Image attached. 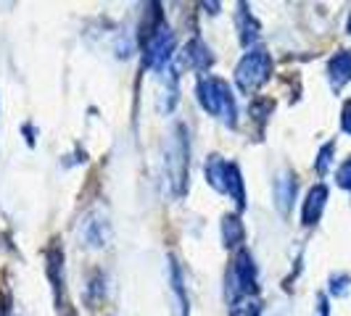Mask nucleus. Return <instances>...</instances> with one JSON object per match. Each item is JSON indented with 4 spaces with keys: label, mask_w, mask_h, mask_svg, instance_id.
<instances>
[{
    "label": "nucleus",
    "mask_w": 351,
    "mask_h": 316,
    "mask_svg": "<svg viewBox=\"0 0 351 316\" xmlns=\"http://www.w3.org/2000/svg\"><path fill=\"white\" fill-rule=\"evenodd\" d=\"M328 77H330V85H333L335 92L349 82L351 79V51L335 53L333 61H330V66H328Z\"/></svg>",
    "instance_id": "6"
},
{
    "label": "nucleus",
    "mask_w": 351,
    "mask_h": 316,
    "mask_svg": "<svg viewBox=\"0 0 351 316\" xmlns=\"http://www.w3.org/2000/svg\"><path fill=\"white\" fill-rule=\"evenodd\" d=\"M333 150H335V142H328V145L319 150V158H317V172H319V174H328L330 161H333Z\"/></svg>",
    "instance_id": "12"
},
{
    "label": "nucleus",
    "mask_w": 351,
    "mask_h": 316,
    "mask_svg": "<svg viewBox=\"0 0 351 316\" xmlns=\"http://www.w3.org/2000/svg\"><path fill=\"white\" fill-rule=\"evenodd\" d=\"M167 169L172 174V182L177 185V193H182L185 190V174H188V145L182 140V135H177V140L169 148Z\"/></svg>",
    "instance_id": "4"
},
{
    "label": "nucleus",
    "mask_w": 351,
    "mask_h": 316,
    "mask_svg": "<svg viewBox=\"0 0 351 316\" xmlns=\"http://www.w3.org/2000/svg\"><path fill=\"white\" fill-rule=\"evenodd\" d=\"M341 127H343L346 135H351V101H346L343 111H341Z\"/></svg>",
    "instance_id": "14"
},
{
    "label": "nucleus",
    "mask_w": 351,
    "mask_h": 316,
    "mask_svg": "<svg viewBox=\"0 0 351 316\" xmlns=\"http://www.w3.org/2000/svg\"><path fill=\"white\" fill-rule=\"evenodd\" d=\"M349 35H351V18H349Z\"/></svg>",
    "instance_id": "15"
},
{
    "label": "nucleus",
    "mask_w": 351,
    "mask_h": 316,
    "mask_svg": "<svg viewBox=\"0 0 351 316\" xmlns=\"http://www.w3.org/2000/svg\"><path fill=\"white\" fill-rule=\"evenodd\" d=\"M172 48H175V37L172 32L167 29V27H161L158 32L148 37L145 42H143V58H145V66H164L167 61H169V55H172Z\"/></svg>",
    "instance_id": "3"
},
{
    "label": "nucleus",
    "mask_w": 351,
    "mask_h": 316,
    "mask_svg": "<svg viewBox=\"0 0 351 316\" xmlns=\"http://www.w3.org/2000/svg\"><path fill=\"white\" fill-rule=\"evenodd\" d=\"M269 71H272V58H269V53L259 48V51H251L243 55V61L235 69V82L246 95H251L254 90H259L269 79Z\"/></svg>",
    "instance_id": "2"
},
{
    "label": "nucleus",
    "mask_w": 351,
    "mask_h": 316,
    "mask_svg": "<svg viewBox=\"0 0 351 316\" xmlns=\"http://www.w3.org/2000/svg\"><path fill=\"white\" fill-rule=\"evenodd\" d=\"M222 229H225V243H228V246H238V243L243 240V224H241L238 216H228Z\"/></svg>",
    "instance_id": "10"
},
{
    "label": "nucleus",
    "mask_w": 351,
    "mask_h": 316,
    "mask_svg": "<svg viewBox=\"0 0 351 316\" xmlns=\"http://www.w3.org/2000/svg\"><path fill=\"white\" fill-rule=\"evenodd\" d=\"M293 195H296V182H293L291 176H280V179H278V206H280L282 211H288Z\"/></svg>",
    "instance_id": "9"
},
{
    "label": "nucleus",
    "mask_w": 351,
    "mask_h": 316,
    "mask_svg": "<svg viewBox=\"0 0 351 316\" xmlns=\"http://www.w3.org/2000/svg\"><path fill=\"white\" fill-rule=\"evenodd\" d=\"M198 101H201V105L209 114L225 119L228 124H235V101H232V92H230V85L225 79H219V77L201 79V85H198Z\"/></svg>",
    "instance_id": "1"
},
{
    "label": "nucleus",
    "mask_w": 351,
    "mask_h": 316,
    "mask_svg": "<svg viewBox=\"0 0 351 316\" xmlns=\"http://www.w3.org/2000/svg\"><path fill=\"white\" fill-rule=\"evenodd\" d=\"M228 161L222 156H211L206 161V179H209V185L214 190H219V193H228Z\"/></svg>",
    "instance_id": "7"
},
{
    "label": "nucleus",
    "mask_w": 351,
    "mask_h": 316,
    "mask_svg": "<svg viewBox=\"0 0 351 316\" xmlns=\"http://www.w3.org/2000/svg\"><path fill=\"white\" fill-rule=\"evenodd\" d=\"M335 179H338V185H341L343 190H349V193H351V158H346V161L338 166Z\"/></svg>",
    "instance_id": "13"
},
{
    "label": "nucleus",
    "mask_w": 351,
    "mask_h": 316,
    "mask_svg": "<svg viewBox=\"0 0 351 316\" xmlns=\"http://www.w3.org/2000/svg\"><path fill=\"white\" fill-rule=\"evenodd\" d=\"M209 61H211V55L201 40H191V42L185 45V51H182V64H185V66H191V69H206Z\"/></svg>",
    "instance_id": "8"
},
{
    "label": "nucleus",
    "mask_w": 351,
    "mask_h": 316,
    "mask_svg": "<svg viewBox=\"0 0 351 316\" xmlns=\"http://www.w3.org/2000/svg\"><path fill=\"white\" fill-rule=\"evenodd\" d=\"M330 293L338 295V298L349 295L351 293V277H346V274H335L333 280H330Z\"/></svg>",
    "instance_id": "11"
},
{
    "label": "nucleus",
    "mask_w": 351,
    "mask_h": 316,
    "mask_svg": "<svg viewBox=\"0 0 351 316\" xmlns=\"http://www.w3.org/2000/svg\"><path fill=\"white\" fill-rule=\"evenodd\" d=\"M325 200H328V187L315 185L306 195V200H304V211H301L304 224H317V219L322 216V209H325Z\"/></svg>",
    "instance_id": "5"
}]
</instances>
